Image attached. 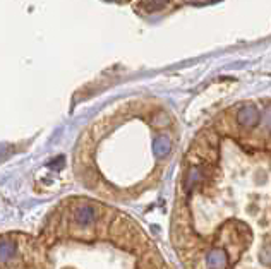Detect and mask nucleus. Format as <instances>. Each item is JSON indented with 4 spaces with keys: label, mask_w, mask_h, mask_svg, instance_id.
<instances>
[{
    "label": "nucleus",
    "mask_w": 271,
    "mask_h": 269,
    "mask_svg": "<svg viewBox=\"0 0 271 269\" xmlns=\"http://www.w3.org/2000/svg\"><path fill=\"white\" fill-rule=\"evenodd\" d=\"M74 218H75V221H78L79 225H91L93 221L96 219V214H95V209L91 208V206H88V204H83V206H79L78 209H75V213H74Z\"/></svg>",
    "instance_id": "nucleus-3"
},
{
    "label": "nucleus",
    "mask_w": 271,
    "mask_h": 269,
    "mask_svg": "<svg viewBox=\"0 0 271 269\" xmlns=\"http://www.w3.org/2000/svg\"><path fill=\"white\" fill-rule=\"evenodd\" d=\"M170 148H172V143L165 136H160V138L154 141V153H157L160 158L170 153Z\"/></svg>",
    "instance_id": "nucleus-4"
},
{
    "label": "nucleus",
    "mask_w": 271,
    "mask_h": 269,
    "mask_svg": "<svg viewBox=\"0 0 271 269\" xmlns=\"http://www.w3.org/2000/svg\"><path fill=\"white\" fill-rule=\"evenodd\" d=\"M206 264L210 269H225L226 264H228V259H226V254L221 249H215L208 254Z\"/></svg>",
    "instance_id": "nucleus-2"
},
{
    "label": "nucleus",
    "mask_w": 271,
    "mask_h": 269,
    "mask_svg": "<svg viewBox=\"0 0 271 269\" xmlns=\"http://www.w3.org/2000/svg\"><path fill=\"white\" fill-rule=\"evenodd\" d=\"M257 120H259V112H257L256 107L247 105V107L241 108V112H239V122H241V125L252 127L256 125Z\"/></svg>",
    "instance_id": "nucleus-1"
},
{
    "label": "nucleus",
    "mask_w": 271,
    "mask_h": 269,
    "mask_svg": "<svg viewBox=\"0 0 271 269\" xmlns=\"http://www.w3.org/2000/svg\"><path fill=\"white\" fill-rule=\"evenodd\" d=\"M266 125H268V129L271 130V107L268 108V112H266Z\"/></svg>",
    "instance_id": "nucleus-7"
},
{
    "label": "nucleus",
    "mask_w": 271,
    "mask_h": 269,
    "mask_svg": "<svg viewBox=\"0 0 271 269\" xmlns=\"http://www.w3.org/2000/svg\"><path fill=\"white\" fill-rule=\"evenodd\" d=\"M168 0H148V6L151 9H162L163 6H167Z\"/></svg>",
    "instance_id": "nucleus-6"
},
{
    "label": "nucleus",
    "mask_w": 271,
    "mask_h": 269,
    "mask_svg": "<svg viewBox=\"0 0 271 269\" xmlns=\"http://www.w3.org/2000/svg\"><path fill=\"white\" fill-rule=\"evenodd\" d=\"M16 252V245L12 242H2V261L6 262L12 254Z\"/></svg>",
    "instance_id": "nucleus-5"
}]
</instances>
